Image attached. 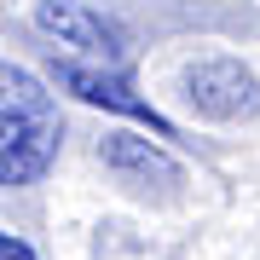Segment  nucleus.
I'll list each match as a JSON object with an SVG mask.
<instances>
[{
	"label": "nucleus",
	"instance_id": "1",
	"mask_svg": "<svg viewBox=\"0 0 260 260\" xmlns=\"http://www.w3.org/2000/svg\"><path fill=\"white\" fill-rule=\"evenodd\" d=\"M58 145H64V116H58V99L47 93V81L0 58V185L18 191L47 179V168L58 162Z\"/></svg>",
	"mask_w": 260,
	"mask_h": 260
},
{
	"label": "nucleus",
	"instance_id": "2",
	"mask_svg": "<svg viewBox=\"0 0 260 260\" xmlns=\"http://www.w3.org/2000/svg\"><path fill=\"white\" fill-rule=\"evenodd\" d=\"M179 87H185L191 110L208 116V121L260 116V81H254L249 64H237V58H197V64L179 70Z\"/></svg>",
	"mask_w": 260,
	"mask_h": 260
},
{
	"label": "nucleus",
	"instance_id": "3",
	"mask_svg": "<svg viewBox=\"0 0 260 260\" xmlns=\"http://www.w3.org/2000/svg\"><path fill=\"white\" fill-rule=\"evenodd\" d=\"M52 81L64 87V93H75L81 104H99V110H116V116H127V121H145L156 139H174V121L168 116H156V104L150 99H139L127 87V75H121L116 64H75V58H58L52 64Z\"/></svg>",
	"mask_w": 260,
	"mask_h": 260
},
{
	"label": "nucleus",
	"instance_id": "4",
	"mask_svg": "<svg viewBox=\"0 0 260 260\" xmlns=\"http://www.w3.org/2000/svg\"><path fill=\"white\" fill-rule=\"evenodd\" d=\"M99 162L110 168L121 185H133V191H150V185H156V191H174V185H185V168L168 156L162 145L139 139V133H104Z\"/></svg>",
	"mask_w": 260,
	"mask_h": 260
},
{
	"label": "nucleus",
	"instance_id": "5",
	"mask_svg": "<svg viewBox=\"0 0 260 260\" xmlns=\"http://www.w3.org/2000/svg\"><path fill=\"white\" fill-rule=\"evenodd\" d=\"M35 29L52 35L58 47H81V52H99L104 64H121V35L99 18V12L75 6V0H41L35 6Z\"/></svg>",
	"mask_w": 260,
	"mask_h": 260
},
{
	"label": "nucleus",
	"instance_id": "6",
	"mask_svg": "<svg viewBox=\"0 0 260 260\" xmlns=\"http://www.w3.org/2000/svg\"><path fill=\"white\" fill-rule=\"evenodd\" d=\"M0 260H35V249H29L23 237H12V232H0Z\"/></svg>",
	"mask_w": 260,
	"mask_h": 260
}]
</instances>
